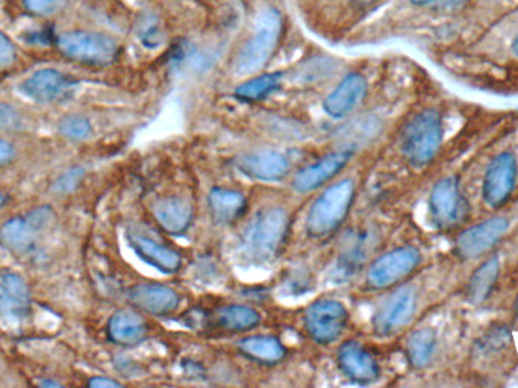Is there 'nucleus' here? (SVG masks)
I'll list each match as a JSON object with an SVG mask.
<instances>
[{"label": "nucleus", "instance_id": "nucleus-24", "mask_svg": "<svg viewBox=\"0 0 518 388\" xmlns=\"http://www.w3.org/2000/svg\"><path fill=\"white\" fill-rule=\"evenodd\" d=\"M238 348L244 357L266 366L281 363L287 354L284 345L272 335H252V337L243 338Z\"/></svg>", "mask_w": 518, "mask_h": 388}, {"label": "nucleus", "instance_id": "nucleus-36", "mask_svg": "<svg viewBox=\"0 0 518 388\" xmlns=\"http://www.w3.org/2000/svg\"><path fill=\"white\" fill-rule=\"evenodd\" d=\"M16 157V149H14L11 141L0 138V167L8 166Z\"/></svg>", "mask_w": 518, "mask_h": 388}, {"label": "nucleus", "instance_id": "nucleus-17", "mask_svg": "<svg viewBox=\"0 0 518 388\" xmlns=\"http://www.w3.org/2000/svg\"><path fill=\"white\" fill-rule=\"evenodd\" d=\"M337 361L341 372L358 384H372L381 376V369L372 352L353 340L341 345L338 349Z\"/></svg>", "mask_w": 518, "mask_h": 388}, {"label": "nucleus", "instance_id": "nucleus-13", "mask_svg": "<svg viewBox=\"0 0 518 388\" xmlns=\"http://www.w3.org/2000/svg\"><path fill=\"white\" fill-rule=\"evenodd\" d=\"M72 79L57 69H40L22 82V93L38 104H55L69 96Z\"/></svg>", "mask_w": 518, "mask_h": 388}, {"label": "nucleus", "instance_id": "nucleus-11", "mask_svg": "<svg viewBox=\"0 0 518 388\" xmlns=\"http://www.w3.org/2000/svg\"><path fill=\"white\" fill-rule=\"evenodd\" d=\"M417 290L409 285L397 288L379 305L373 316V328L378 334L390 335L405 328L417 311Z\"/></svg>", "mask_w": 518, "mask_h": 388}, {"label": "nucleus", "instance_id": "nucleus-21", "mask_svg": "<svg viewBox=\"0 0 518 388\" xmlns=\"http://www.w3.org/2000/svg\"><path fill=\"white\" fill-rule=\"evenodd\" d=\"M153 217L167 234L182 235L193 222V207L184 198H164L153 207Z\"/></svg>", "mask_w": 518, "mask_h": 388}, {"label": "nucleus", "instance_id": "nucleus-18", "mask_svg": "<svg viewBox=\"0 0 518 388\" xmlns=\"http://www.w3.org/2000/svg\"><path fill=\"white\" fill-rule=\"evenodd\" d=\"M128 301L150 316H167L178 308L179 295L167 285L146 282L129 288Z\"/></svg>", "mask_w": 518, "mask_h": 388}, {"label": "nucleus", "instance_id": "nucleus-28", "mask_svg": "<svg viewBox=\"0 0 518 388\" xmlns=\"http://www.w3.org/2000/svg\"><path fill=\"white\" fill-rule=\"evenodd\" d=\"M261 322V314L247 305H229L217 314L220 328L229 332H246Z\"/></svg>", "mask_w": 518, "mask_h": 388}, {"label": "nucleus", "instance_id": "nucleus-37", "mask_svg": "<svg viewBox=\"0 0 518 388\" xmlns=\"http://www.w3.org/2000/svg\"><path fill=\"white\" fill-rule=\"evenodd\" d=\"M88 385L94 388H114L120 387V382L114 381V379L105 378V376H94L88 381Z\"/></svg>", "mask_w": 518, "mask_h": 388}, {"label": "nucleus", "instance_id": "nucleus-12", "mask_svg": "<svg viewBox=\"0 0 518 388\" xmlns=\"http://www.w3.org/2000/svg\"><path fill=\"white\" fill-rule=\"evenodd\" d=\"M508 229L509 220L502 216L476 223L459 235L455 243V254L461 260H475L482 255H487L491 249L499 245Z\"/></svg>", "mask_w": 518, "mask_h": 388}, {"label": "nucleus", "instance_id": "nucleus-8", "mask_svg": "<svg viewBox=\"0 0 518 388\" xmlns=\"http://www.w3.org/2000/svg\"><path fill=\"white\" fill-rule=\"evenodd\" d=\"M518 181V160L514 152L503 151L488 164L482 181V198L493 210L505 207Z\"/></svg>", "mask_w": 518, "mask_h": 388}, {"label": "nucleus", "instance_id": "nucleus-3", "mask_svg": "<svg viewBox=\"0 0 518 388\" xmlns=\"http://www.w3.org/2000/svg\"><path fill=\"white\" fill-rule=\"evenodd\" d=\"M281 35V14L273 8L261 11L256 17L252 37L241 46L235 57V73L246 76L263 70L272 60Z\"/></svg>", "mask_w": 518, "mask_h": 388}, {"label": "nucleus", "instance_id": "nucleus-16", "mask_svg": "<svg viewBox=\"0 0 518 388\" xmlns=\"http://www.w3.org/2000/svg\"><path fill=\"white\" fill-rule=\"evenodd\" d=\"M352 157V148L338 149V151L325 155L322 160L303 167V169L294 176V190L299 191V193L317 190V188L325 185L326 182L334 179L335 176L349 164Z\"/></svg>", "mask_w": 518, "mask_h": 388}, {"label": "nucleus", "instance_id": "nucleus-29", "mask_svg": "<svg viewBox=\"0 0 518 388\" xmlns=\"http://www.w3.org/2000/svg\"><path fill=\"white\" fill-rule=\"evenodd\" d=\"M509 346H511L509 332L502 328L493 329L478 343L475 355L479 363L490 366L508 355Z\"/></svg>", "mask_w": 518, "mask_h": 388}, {"label": "nucleus", "instance_id": "nucleus-14", "mask_svg": "<svg viewBox=\"0 0 518 388\" xmlns=\"http://www.w3.org/2000/svg\"><path fill=\"white\" fill-rule=\"evenodd\" d=\"M32 295L28 282L19 273L0 272V317L23 322L31 313Z\"/></svg>", "mask_w": 518, "mask_h": 388}, {"label": "nucleus", "instance_id": "nucleus-1", "mask_svg": "<svg viewBox=\"0 0 518 388\" xmlns=\"http://www.w3.org/2000/svg\"><path fill=\"white\" fill-rule=\"evenodd\" d=\"M290 223V214L284 208L270 207L259 211L243 235L247 257L258 263H269L278 258L287 243Z\"/></svg>", "mask_w": 518, "mask_h": 388}, {"label": "nucleus", "instance_id": "nucleus-41", "mask_svg": "<svg viewBox=\"0 0 518 388\" xmlns=\"http://www.w3.org/2000/svg\"><path fill=\"white\" fill-rule=\"evenodd\" d=\"M5 202H7V198H5V194L0 191V208L4 207Z\"/></svg>", "mask_w": 518, "mask_h": 388}, {"label": "nucleus", "instance_id": "nucleus-33", "mask_svg": "<svg viewBox=\"0 0 518 388\" xmlns=\"http://www.w3.org/2000/svg\"><path fill=\"white\" fill-rule=\"evenodd\" d=\"M60 4V0H23L26 11L34 16H47L54 13L55 8Z\"/></svg>", "mask_w": 518, "mask_h": 388}, {"label": "nucleus", "instance_id": "nucleus-15", "mask_svg": "<svg viewBox=\"0 0 518 388\" xmlns=\"http://www.w3.org/2000/svg\"><path fill=\"white\" fill-rule=\"evenodd\" d=\"M126 238L135 254L149 266L155 267L163 273H175L181 269V255L175 249L158 241L157 238L150 237L149 234L137 228L128 229Z\"/></svg>", "mask_w": 518, "mask_h": 388}, {"label": "nucleus", "instance_id": "nucleus-38", "mask_svg": "<svg viewBox=\"0 0 518 388\" xmlns=\"http://www.w3.org/2000/svg\"><path fill=\"white\" fill-rule=\"evenodd\" d=\"M437 2H446V0H412V4L416 5H432L437 4Z\"/></svg>", "mask_w": 518, "mask_h": 388}, {"label": "nucleus", "instance_id": "nucleus-26", "mask_svg": "<svg viewBox=\"0 0 518 388\" xmlns=\"http://www.w3.org/2000/svg\"><path fill=\"white\" fill-rule=\"evenodd\" d=\"M437 332L432 328H420L412 332L406 342V357L416 369H425L434 361L437 354Z\"/></svg>", "mask_w": 518, "mask_h": 388}, {"label": "nucleus", "instance_id": "nucleus-20", "mask_svg": "<svg viewBox=\"0 0 518 388\" xmlns=\"http://www.w3.org/2000/svg\"><path fill=\"white\" fill-rule=\"evenodd\" d=\"M235 166L241 173L258 181H279L290 172V163L284 155L272 151H256L240 155Z\"/></svg>", "mask_w": 518, "mask_h": 388}, {"label": "nucleus", "instance_id": "nucleus-2", "mask_svg": "<svg viewBox=\"0 0 518 388\" xmlns=\"http://www.w3.org/2000/svg\"><path fill=\"white\" fill-rule=\"evenodd\" d=\"M444 140V122L440 111L423 110L412 117L400 137L403 157L411 166L425 167L434 161Z\"/></svg>", "mask_w": 518, "mask_h": 388}, {"label": "nucleus", "instance_id": "nucleus-40", "mask_svg": "<svg viewBox=\"0 0 518 388\" xmlns=\"http://www.w3.org/2000/svg\"><path fill=\"white\" fill-rule=\"evenodd\" d=\"M512 52L518 58V35L515 37L514 43H512Z\"/></svg>", "mask_w": 518, "mask_h": 388}, {"label": "nucleus", "instance_id": "nucleus-22", "mask_svg": "<svg viewBox=\"0 0 518 388\" xmlns=\"http://www.w3.org/2000/svg\"><path fill=\"white\" fill-rule=\"evenodd\" d=\"M107 332L111 342L116 345L135 346L146 337L147 325L140 313L125 308L111 316Z\"/></svg>", "mask_w": 518, "mask_h": 388}, {"label": "nucleus", "instance_id": "nucleus-9", "mask_svg": "<svg viewBox=\"0 0 518 388\" xmlns=\"http://www.w3.org/2000/svg\"><path fill=\"white\" fill-rule=\"evenodd\" d=\"M347 310L338 301L320 299L305 313V329L320 345H331L343 335L347 325Z\"/></svg>", "mask_w": 518, "mask_h": 388}, {"label": "nucleus", "instance_id": "nucleus-35", "mask_svg": "<svg viewBox=\"0 0 518 388\" xmlns=\"http://www.w3.org/2000/svg\"><path fill=\"white\" fill-rule=\"evenodd\" d=\"M19 123V114L10 105L0 104V128H13Z\"/></svg>", "mask_w": 518, "mask_h": 388}, {"label": "nucleus", "instance_id": "nucleus-25", "mask_svg": "<svg viewBox=\"0 0 518 388\" xmlns=\"http://www.w3.org/2000/svg\"><path fill=\"white\" fill-rule=\"evenodd\" d=\"M500 275L499 258L490 257L473 272L467 284V298L472 304L479 305L493 295Z\"/></svg>", "mask_w": 518, "mask_h": 388}, {"label": "nucleus", "instance_id": "nucleus-7", "mask_svg": "<svg viewBox=\"0 0 518 388\" xmlns=\"http://www.w3.org/2000/svg\"><path fill=\"white\" fill-rule=\"evenodd\" d=\"M422 254L414 246H402L381 255L367 270V285L373 290H387L402 284L419 269Z\"/></svg>", "mask_w": 518, "mask_h": 388}, {"label": "nucleus", "instance_id": "nucleus-30", "mask_svg": "<svg viewBox=\"0 0 518 388\" xmlns=\"http://www.w3.org/2000/svg\"><path fill=\"white\" fill-rule=\"evenodd\" d=\"M281 73H267V75L255 76L241 84L235 90V96L244 102H258L266 99L281 87Z\"/></svg>", "mask_w": 518, "mask_h": 388}, {"label": "nucleus", "instance_id": "nucleus-32", "mask_svg": "<svg viewBox=\"0 0 518 388\" xmlns=\"http://www.w3.org/2000/svg\"><path fill=\"white\" fill-rule=\"evenodd\" d=\"M17 52L10 38L0 31V72L11 69L16 63Z\"/></svg>", "mask_w": 518, "mask_h": 388}, {"label": "nucleus", "instance_id": "nucleus-27", "mask_svg": "<svg viewBox=\"0 0 518 388\" xmlns=\"http://www.w3.org/2000/svg\"><path fill=\"white\" fill-rule=\"evenodd\" d=\"M372 245V235L367 231L358 232L350 238L338 260L337 272L340 278H346L361 269L369 257Z\"/></svg>", "mask_w": 518, "mask_h": 388}, {"label": "nucleus", "instance_id": "nucleus-10", "mask_svg": "<svg viewBox=\"0 0 518 388\" xmlns=\"http://www.w3.org/2000/svg\"><path fill=\"white\" fill-rule=\"evenodd\" d=\"M429 211L440 229L455 228L464 219L467 201L456 176H446L434 185L429 196Z\"/></svg>", "mask_w": 518, "mask_h": 388}, {"label": "nucleus", "instance_id": "nucleus-23", "mask_svg": "<svg viewBox=\"0 0 518 388\" xmlns=\"http://www.w3.org/2000/svg\"><path fill=\"white\" fill-rule=\"evenodd\" d=\"M247 201L240 191L229 188H214L208 196V210L214 222L231 225L246 211Z\"/></svg>", "mask_w": 518, "mask_h": 388}, {"label": "nucleus", "instance_id": "nucleus-6", "mask_svg": "<svg viewBox=\"0 0 518 388\" xmlns=\"http://www.w3.org/2000/svg\"><path fill=\"white\" fill-rule=\"evenodd\" d=\"M54 220L52 208L43 205L25 216L14 217L0 226V246L14 255L34 251L38 241Z\"/></svg>", "mask_w": 518, "mask_h": 388}, {"label": "nucleus", "instance_id": "nucleus-5", "mask_svg": "<svg viewBox=\"0 0 518 388\" xmlns=\"http://www.w3.org/2000/svg\"><path fill=\"white\" fill-rule=\"evenodd\" d=\"M60 54L73 63L91 67H108L119 60L120 47L110 35L93 31H69L58 35Z\"/></svg>", "mask_w": 518, "mask_h": 388}, {"label": "nucleus", "instance_id": "nucleus-4", "mask_svg": "<svg viewBox=\"0 0 518 388\" xmlns=\"http://www.w3.org/2000/svg\"><path fill=\"white\" fill-rule=\"evenodd\" d=\"M355 199V185L350 179L331 185L323 191L309 210L306 231L311 237L325 238L334 234L349 216Z\"/></svg>", "mask_w": 518, "mask_h": 388}, {"label": "nucleus", "instance_id": "nucleus-34", "mask_svg": "<svg viewBox=\"0 0 518 388\" xmlns=\"http://www.w3.org/2000/svg\"><path fill=\"white\" fill-rule=\"evenodd\" d=\"M85 172L82 169H70L69 172L64 173L60 179H58L57 191H61V193H69V191L75 190L76 185L82 181L84 178Z\"/></svg>", "mask_w": 518, "mask_h": 388}, {"label": "nucleus", "instance_id": "nucleus-31", "mask_svg": "<svg viewBox=\"0 0 518 388\" xmlns=\"http://www.w3.org/2000/svg\"><path fill=\"white\" fill-rule=\"evenodd\" d=\"M58 131L70 141H84L93 134V126L87 117L81 114H69L61 119Z\"/></svg>", "mask_w": 518, "mask_h": 388}, {"label": "nucleus", "instance_id": "nucleus-39", "mask_svg": "<svg viewBox=\"0 0 518 388\" xmlns=\"http://www.w3.org/2000/svg\"><path fill=\"white\" fill-rule=\"evenodd\" d=\"M40 385L41 387H61L60 382L57 381H43Z\"/></svg>", "mask_w": 518, "mask_h": 388}, {"label": "nucleus", "instance_id": "nucleus-19", "mask_svg": "<svg viewBox=\"0 0 518 388\" xmlns=\"http://www.w3.org/2000/svg\"><path fill=\"white\" fill-rule=\"evenodd\" d=\"M367 81L359 73H350L325 99L326 113L335 119L349 116L366 99Z\"/></svg>", "mask_w": 518, "mask_h": 388}]
</instances>
